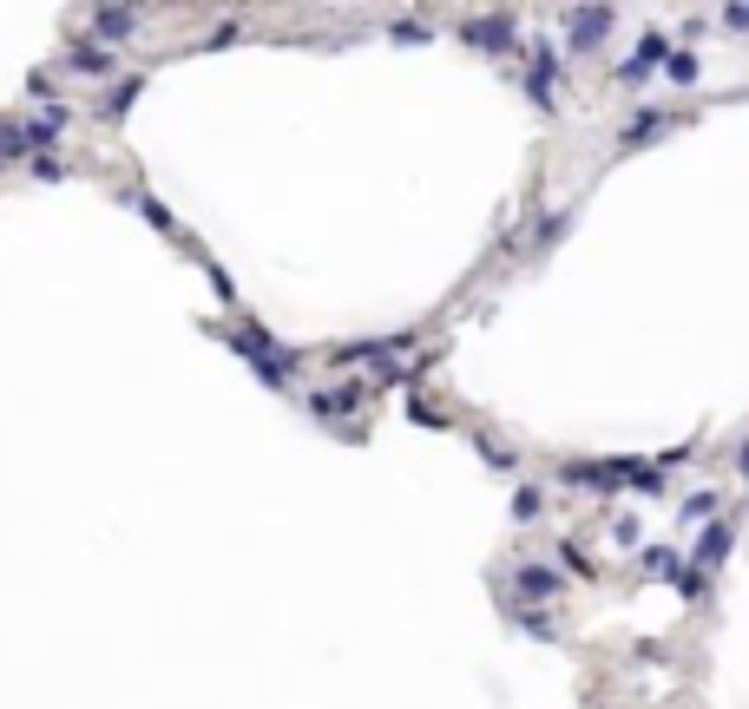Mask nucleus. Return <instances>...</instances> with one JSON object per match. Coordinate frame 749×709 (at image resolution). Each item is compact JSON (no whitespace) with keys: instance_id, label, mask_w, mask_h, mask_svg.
I'll return each instance as SVG.
<instances>
[{"instance_id":"nucleus-1","label":"nucleus","mask_w":749,"mask_h":709,"mask_svg":"<svg viewBox=\"0 0 749 709\" xmlns=\"http://www.w3.org/2000/svg\"><path fill=\"white\" fill-rule=\"evenodd\" d=\"M559 20H566V53H572V60H592L605 40H611V27H618V20H611V0H579V7H566Z\"/></svg>"},{"instance_id":"nucleus-20","label":"nucleus","mask_w":749,"mask_h":709,"mask_svg":"<svg viewBox=\"0 0 749 709\" xmlns=\"http://www.w3.org/2000/svg\"><path fill=\"white\" fill-rule=\"evenodd\" d=\"M230 40H243V20H224V27L204 33V47H230Z\"/></svg>"},{"instance_id":"nucleus-8","label":"nucleus","mask_w":749,"mask_h":709,"mask_svg":"<svg viewBox=\"0 0 749 709\" xmlns=\"http://www.w3.org/2000/svg\"><path fill=\"white\" fill-rule=\"evenodd\" d=\"M671 126H683V112H671V106H645V112H631V126L618 132V144H625V151H638V144L665 139Z\"/></svg>"},{"instance_id":"nucleus-19","label":"nucleus","mask_w":749,"mask_h":709,"mask_svg":"<svg viewBox=\"0 0 749 709\" xmlns=\"http://www.w3.org/2000/svg\"><path fill=\"white\" fill-rule=\"evenodd\" d=\"M710 512H717V493H697V499H683V519H690V526H697V519H710Z\"/></svg>"},{"instance_id":"nucleus-15","label":"nucleus","mask_w":749,"mask_h":709,"mask_svg":"<svg viewBox=\"0 0 749 709\" xmlns=\"http://www.w3.org/2000/svg\"><path fill=\"white\" fill-rule=\"evenodd\" d=\"M665 72H671V86H697V53L690 47H671L665 53Z\"/></svg>"},{"instance_id":"nucleus-22","label":"nucleus","mask_w":749,"mask_h":709,"mask_svg":"<svg viewBox=\"0 0 749 709\" xmlns=\"http://www.w3.org/2000/svg\"><path fill=\"white\" fill-rule=\"evenodd\" d=\"M737 467H743V480H749V440H743V453H737Z\"/></svg>"},{"instance_id":"nucleus-3","label":"nucleus","mask_w":749,"mask_h":709,"mask_svg":"<svg viewBox=\"0 0 749 709\" xmlns=\"http://www.w3.org/2000/svg\"><path fill=\"white\" fill-rule=\"evenodd\" d=\"M460 40H467L473 53H493V60H500V53L520 47V20H513V13H467V20H460Z\"/></svg>"},{"instance_id":"nucleus-7","label":"nucleus","mask_w":749,"mask_h":709,"mask_svg":"<svg viewBox=\"0 0 749 709\" xmlns=\"http://www.w3.org/2000/svg\"><path fill=\"white\" fill-rule=\"evenodd\" d=\"M665 53H671V40L665 33H645L631 47V60L618 67V86H651V72H665Z\"/></svg>"},{"instance_id":"nucleus-23","label":"nucleus","mask_w":749,"mask_h":709,"mask_svg":"<svg viewBox=\"0 0 749 709\" xmlns=\"http://www.w3.org/2000/svg\"><path fill=\"white\" fill-rule=\"evenodd\" d=\"M0 171H7V158H0Z\"/></svg>"},{"instance_id":"nucleus-14","label":"nucleus","mask_w":749,"mask_h":709,"mask_svg":"<svg viewBox=\"0 0 749 709\" xmlns=\"http://www.w3.org/2000/svg\"><path fill=\"white\" fill-rule=\"evenodd\" d=\"M572 230V211H552V217H539V230H532V250H552L559 237Z\"/></svg>"},{"instance_id":"nucleus-4","label":"nucleus","mask_w":749,"mask_h":709,"mask_svg":"<svg viewBox=\"0 0 749 709\" xmlns=\"http://www.w3.org/2000/svg\"><path fill=\"white\" fill-rule=\"evenodd\" d=\"M559 72H566V67H559V47L532 40V60H526V99H532L546 119L559 112V92H552V86H559Z\"/></svg>"},{"instance_id":"nucleus-12","label":"nucleus","mask_w":749,"mask_h":709,"mask_svg":"<svg viewBox=\"0 0 749 709\" xmlns=\"http://www.w3.org/2000/svg\"><path fill=\"white\" fill-rule=\"evenodd\" d=\"M27 171L40 178V184H60V178H73V164L53 151V144H40V151H27Z\"/></svg>"},{"instance_id":"nucleus-18","label":"nucleus","mask_w":749,"mask_h":709,"mask_svg":"<svg viewBox=\"0 0 749 709\" xmlns=\"http://www.w3.org/2000/svg\"><path fill=\"white\" fill-rule=\"evenodd\" d=\"M645 571H658V578H671V571H677V552H665V546H651V552H645Z\"/></svg>"},{"instance_id":"nucleus-10","label":"nucleus","mask_w":749,"mask_h":709,"mask_svg":"<svg viewBox=\"0 0 749 709\" xmlns=\"http://www.w3.org/2000/svg\"><path fill=\"white\" fill-rule=\"evenodd\" d=\"M146 92V72H126V79H106V92H99V119L106 126H119L126 112H132V99Z\"/></svg>"},{"instance_id":"nucleus-17","label":"nucleus","mask_w":749,"mask_h":709,"mask_svg":"<svg viewBox=\"0 0 749 709\" xmlns=\"http://www.w3.org/2000/svg\"><path fill=\"white\" fill-rule=\"evenodd\" d=\"M0 158H27V132H20V119H7V126H0Z\"/></svg>"},{"instance_id":"nucleus-6","label":"nucleus","mask_w":749,"mask_h":709,"mask_svg":"<svg viewBox=\"0 0 749 709\" xmlns=\"http://www.w3.org/2000/svg\"><path fill=\"white\" fill-rule=\"evenodd\" d=\"M20 132H27V151H40V144H60L67 132H73V106L47 99V106H33V112L20 119Z\"/></svg>"},{"instance_id":"nucleus-16","label":"nucleus","mask_w":749,"mask_h":709,"mask_svg":"<svg viewBox=\"0 0 749 709\" xmlns=\"http://www.w3.org/2000/svg\"><path fill=\"white\" fill-rule=\"evenodd\" d=\"M388 40H401V47H421V40H435V27H421V20H395V27H388Z\"/></svg>"},{"instance_id":"nucleus-5","label":"nucleus","mask_w":749,"mask_h":709,"mask_svg":"<svg viewBox=\"0 0 749 709\" xmlns=\"http://www.w3.org/2000/svg\"><path fill=\"white\" fill-rule=\"evenodd\" d=\"M60 72H73V79H119V53L106 47V40H73L67 53H60Z\"/></svg>"},{"instance_id":"nucleus-21","label":"nucleus","mask_w":749,"mask_h":709,"mask_svg":"<svg viewBox=\"0 0 749 709\" xmlns=\"http://www.w3.org/2000/svg\"><path fill=\"white\" fill-rule=\"evenodd\" d=\"M723 27H730V33H749V0H730V7H723Z\"/></svg>"},{"instance_id":"nucleus-11","label":"nucleus","mask_w":749,"mask_h":709,"mask_svg":"<svg viewBox=\"0 0 749 709\" xmlns=\"http://www.w3.org/2000/svg\"><path fill=\"white\" fill-rule=\"evenodd\" d=\"M730 539H737L730 526H710V532L697 539V552H690V559H697V571H703V578H710V571H717L723 559H730Z\"/></svg>"},{"instance_id":"nucleus-9","label":"nucleus","mask_w":749,"mask_h":709,"mask_svg":"<svg viewBox=\"0 0 749 709\" xmlns=\"http://www.w3.org/2000/svg\"><path fill=\"white\" fill-rule=\"evenodd\" d=\"M507 591L526 598V605H546V598H559L566 585H559V571H552V566H513V571H507Z\"/></svg>"},{"instance_id":"nucleus-2","label":"nucleus","mask_w":749,"mask_h":709,"mask_svg":"<svg viewBox=\"0 0 749 709\" xmlns=\"http://www.w3.org/2000/svg\"><path fill=\"white\" fill-rule=\"evenodd\" d=\"M86 33L106 40V47H126V40L146 33V13H139V0H99V7L86 13Z\"/></svg>"},{"instance_id":"nucleus-13","label":"nucleus","mask_w":749,"mask_h":709,"mask_svg":"<svg viewBox=\"0 0 749 709\" xmlns=\"http://www.w3.org/2000/svg\"><path fill=\"white\" fill-rule=\"evenodd\" d=\"M132 204H139V211H146V223H151V230H158V237H178V217L164 211V204H158V198H151V191H139V198H132Z\"/></svg>"}]
</instances>
